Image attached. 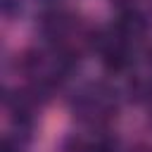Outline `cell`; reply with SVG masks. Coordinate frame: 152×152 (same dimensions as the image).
I'll use <instances>...</instances> for the list:
<instances>
[{"instance_id":"cell-1","label":"cell","mask_w":152,"mask_h":152,"mask_svg":"<svg viewBox=\"0 0 152 152\" xmlns=\"http://www.w3.org/2000/svg\"><path fill=\"white\" fill-rule=\"evenodd\" d=\"M145 31V19L138 14V12H124L116 21V33L124 36V38H131V36H138Z\"/></svg>"}]
</instances>
